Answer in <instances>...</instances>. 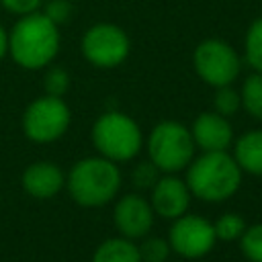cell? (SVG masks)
<instances>
[{
    "label": "cell",
    "instance_id": "9c48e42d",
    "mask_svg": "<svg viewBox=\"0 0 262 262\" xmlns=\"http://www.w3.org/2000/svg\"><path fill=\"white\" fill-rule=\"evenodd\" d=\"M215 227L199 215L176 217L170 229V248L186 258H201L215 246Z\"/></svg>",
    "mask_w": 262,
    "mask_h": 262
},
{
    "label": "cell",
    "instance_id": "603a6c76",
    "mask_svg": "<svg viewBox=\"0 0 262 262\" xmlns=\"http://www.w3.org/2000/svg\"><path fill=\"white\" fill-rule=\"evenodd\" d=\"M45 14H47L55 25H59V23H63V20L70 18L72 6H70V2H66V0H53V2L47 4Z\"/></svg>",
    "mask_w": 262,
    "mask_h": 262
},
{
    "label": "cell",
    "instance_id": "277c9868",
    "mask_svg": "<svg viewBox=\"0 0 262 262\" xmlns=\"http://www.w3.org/2000/svg\"><path fill=\"white\" fill-rule=\"evenodd\" d=\"M94 147L102 158L113 162H125L137 156L141 147V131L137 123L123 113H104L92 127Z\"/></svg>",
    "mask_w": 262,
    "mask_h": 262
},
{
    "label": "cell",
    "instance_id": "e0dca14e",
    "mask_svg": "<svg viewBox=\"0 0 262 262\" xmlns=\"http://www.w3.org/2000/svg\"><path fill=\"white\" fill-rule=\"evenodd\" d=\"M246 59L248 63L262 74V16L256 18L246 35Z\"/></svg>",
    "mask_w": 262,
    "mask_h": 262
},
{
    "label": "cell",
    "instance_id": "ba28073f",
    "mask_svg": "<svg viewBox=\"0 0 262 262\" xmlns=\"http://www.w3.org/2000/svg\"><path fill=\"white\" fill-rule=\"evenodd\" d=\"M84 57L98 68H115L129 53V39L117 25L98 23L82 39Z\"/></svg>",
    "mask_w": 262,
    "mask_h": 262
},
{
    "label": "cell",
    "instance_id": "30bf717a",
    "mask_svg": "<svg viewBox=\"0 0 262 262\" xmlns=\"http://www.w3.org/2000/svg\"><path fill=\"white\" fill-rule=\"evenodd\" d=\"M151 223L154 209L145 199L137 194H125L119 199L115 207V225L127 239L145 235L151 229Z\"/></svg>",
    "mask_w": 262,
    "mask_h": 262
},
{
    "label": "cell",
    "instance_id": "9a60e30c",
    "mask_svg": "<svg viewBox=\"0 0 262 262\" xmlns=\"http://www.w3.org/2000/svg\"><path fill=\"white\" fill-rule=\"evenodd\" d=\"M92 262H141V258L137 246H133L129 239L113 237L96 248Z\"/></svg>",
    "mask_w": 262,
    "mask_h": 262
},
{
    "label": "cell",
    "instance_id": "ac0fdd59",
    "mask_svg": "<svg viewBox=\"0 0 262 262\" xmlns=\"http://www.w3.org/2000/svg\"><path fill=\"white\" fill-rule=\"evenodd\" d=\"M213 227H215V235H217L219 239L231 242V239L242 237V233H244V229H246V223H244V219H242L239 215H235V213H225V215H221V217L215 221Z\"/></svg>",
    "mask_w": 262,
    "mask_h": 262
},
{
    "label": "cell",
    "instance_id": "4fadbf2b",
    "mask_svg": "<svg viewBox=\"0 0 262 262\" xmlns=\"http://www.w3.org/2000/svg\"><path fill=\"white\" fill-rule=\"evenodd\" d=\"M63 182L66 178L61 170L51 162H35L23 174V186L35 199H51Z\"/></svg>",
    "mask_w": 262,
    "mask_h": 262
},
{
    "label": "cell",
    "instance_id": "2e32d148",
    "mask_svg": "<svg viewBox=\"0 0 262 262\" xmlns=\"http://www.w3.org/2000/svg\"><path fill=\"white\" fill-rule=\"evenodd\" d=\"M242 104L244 108L256 117V119H262V74H252L246 78L244 86H242Z\"/></svg>",
    "mask_w": 262,
    "mask_h": 262
},
{
    "label": "cell",
    "instance_id": "6da1fadb",
    "mask_svg": "<svg viewBox=\"0 0 262 262\" xmlns=\"http://www.w3.org/2000/svg\"><path fill=\"white\" fill-rule=\"evenodd\" d=\"M8 49L18 66L27 70H39L47 66L59 49L57 25L45 12L23 14L10 33Z\"/></svg>",
    "mask_w": 262,
    "mask_h": 262
},
{
    "label": "cell",
    "instance_id": "ffe728a7",
    "mask_svg": "<svg viewBox=\"0 0 262 262\" xmlns=\"http://www.w3.org/2000/svg\"><path fill=\"white\" fill-rule=\"evenodd\" d=\"M137 250H139L141 262H166L170 254V244L160 237H149Z\"/></svg>",
    "mask_w": 262,
    "mask_h": 262
},
{
    "label": "cell",
    "instance_id": "484cf974",
    "mask_svg": "<svg viewBox=\"0 0 262 262\" xmlns=\"http://www.w3.org/2000/svg\"><path fill=\"white\" fill-rule=\"evenodd\" d=\"M6 49H8V37L4 33V29L0 27V59L6 55Z\"/></svg>",
    "mask_w": 262,
    "mask_h": 262
},
{
    "label": "cell",
    "instance_id": "7402d4cb",
    "mask_svg": "<svg viewBox=\"0 0 262 262\" xmlns=\"http://www.w3.org/2000/svg\"><path fill=\"white\" fill-rule=\"evenodd\" d=\"M70 86V76L61 68H53L45 74V90L51 96H61Z\"/></svg>",
    "mask_w": 262,
    "mask_h": 262
},
{
    "label": "cell",
    "instance_id": "7a4b0ae2",
    "mask_svg": "<svg viewBox=\"0 0 262 262\" xmlns=\"http://www.w3.org/2000/svg\"><path fill=\"white\" fill-rule=\"evenodd\" d=\"M242 182V168L223 151H205L190 168L186 176L188 190L209 203L229 199Z\"/></svg>",
    "mask_w": 262,
    "mask_h": 262
},
{
    "label": "cell",
    "instance_id": "cb8c5ba5",
    "mask_svg": "<svg viewBox=\"0 0 262 262\" xmlns=\"http://www.w3.org/2000/svg\"><path fill=\"white\" fill-rule=\"evenodd\" d=\"M0 2L6 10L16 12V14H31L41 4V0H0Z\"/></svg>",
    "mask_w": 262,
    "mask_h": 262
},
{
    "label": "cell",
    "instance_id": "d6986e66",
    "mask_svg": "<svg viewBox=\"0 0 262 262\" xmlns=\"http://www.w3.org/2000/svg\"><path fill=\"white\" fill-rule=\"evenodd\" d=\"M242 252L252 262H262V223L246 227L242 233Z\"/></svg>",
    "mask_w": 262,
    "mask_h": 262
},
{
    "label": "cell",
    "instance_id": "8992f818",
    "mask_svg": "<svg viewBox=\"0 0 262 262\" xmlns=\"http://www.w3.org/2000/svg\"><path fill=\"white\" fill-rule=\"evenodd\" d=\"M70 125V108L61 96H43L33 100L23 117V129L29 139L47 143L66 133Z\"/></svg>",
    "mask_w": 262,
    "mask_h": 262
},
{
    "label": "cell",
    "instance_id": "7c38bea8",
    "mask_svg": "<svg viewBox=\"0 0 262 262\" xmlns=\"http://www.w3.org/2000/svg\"><path fill=\"white\" fill-rule=\"evenodd\" d=\"M192 141L203 151H223L231 143V125L219 113H201L192 123Z\"/></svg>",
    "mask_w": 262,
    "mask_h": 262
},
{
    "label": "cell",
    "instance_id": "3957f363",
    "mask_svg": "<svg viewBox=\"0 0 262 262\" xmlns=\"http://www.w3.org/2000/svg\"><path fill=\"white\" fill-rule=\"evenodd\" d=\"M66 184L78 205L100 207L117 194L121 174L108 158H84L70 170Z\"/></svg>",
    "mask_w": 262,
    "mask_h": 262
},
{
    "label": "cell",
    "instance_id": "52a82bcc",
    "mask_svg": "<svg viewBox=\"0 0 262 262\" xmlns=\"http://www.w3.org/2000/svg\"><path fill=\"white\" fill-rule=\"evenodd\" d=\"M196 74L211 86H227L239 74L237 53L221 39H207L194 49Z\"/></svg>",
    "mask_w": 262,
    "mask_h": 262
},
{
    "label": "cell",
    "instance_id": "5bb4252c",
    "mask_svg": "<svg viewBox=\"0 0 262 262\" xmlns=\"http://www.w3.org/2000/svg\"><path fill=\"white\" fill-rule=\"evenodd\" d=\"M233 160L242 170L262 176V131L260 129L248 131L237 139L233 147Z\"/></svg>",
    "mask_w": 262,
    "mask_h": 262
},
{
    "label": "cell",
    "instance_id": "5b68a950",
    "mask_svg": "<svg viewBox=\"0 0 262 262\" xmlns=\"http://www.w3.org/2000/svg\"><path fill=\"white\" fill-rule=\"evenodd\" d=\"M147 151L156 168L164 172H178L192 160L194 141L184 125L176 121H164L151 129Z\"/></svg>",
    "mask_w": 262,
    "mask_h": 262
},
{
    "label": "cell",
    "instance_id": "d4e9b609",
    "mask_svg": "<svg viewBox=\"0 0 262 262\" xmlns=\"http://www.w3.org/2000/svg\"><path fill=\"white\" fill-rule=\"evenodd\" d=\"M133 180H135L137 186H149L151 182H156V166H154V162L151 164H147V162L139 164V168L133 174Z\"/></svg>",
    "mask_w": 262,
    "mask_h": 262
},
{
    "label": "cell",
    "instance_id": "44dd1931",
    "mask_svg": "<svg viewBox=\"0 0 262 262\" xmlns=\"http://www.w3.org/2000/svg\"><path fill=\"white\" fill-rule=\"evenodd\" d=\"M239 104H242V98H239V94L233 88H229V84L217 88V94H215V113H219L223 117H229V115H233L239 108Z\"/></svg>",
    "mask_w": 262,
    "mask_h": 262
},
{
    "label": "cell",
    "instance_id": "8fae6325",
    "mask_svg": "<svg viewBox=\"0 0 262 262\" xmlns=\"http://www.w3.org/2000/svg\"><path fill=\"white\" fill-rule=\"evenodd\" d=\"M190 203V190L186 182L174 176H164L158 182H154L151 190V209L166 217V219H176L186 213Z\"/></svg>",
    "mask_w": 262,
    "mask_h": 262
}]
</instances>
